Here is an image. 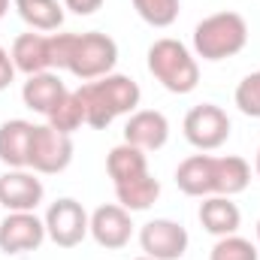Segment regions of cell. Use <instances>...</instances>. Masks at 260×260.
<instances>
[{
  "instance_id": "cell-13",
  "label": "cell",
  "mask_w": 260,
  "mask_h": 260,
  "mask_svg": "<svg viewBox=\"0 0 260 260\" xmlns=\"http://www.w3.org/2000/svg\"><path fill=\"white\" fill-rule=\"evenodd\" d=\"M176 185L188 197H215V157L191 154L176 167Z\"/></svg>"
},
{
  "instance_id": "cell-15",
  "label": "cell",
  "mask_w": 260,
  "mask_h": 260,
  "mask_svg": "<svg viewBox=\"0 0 260 260\" xmlns=\"http://www.w3.org/2000/svg\"><path fill=\"white\" fill-rule=\"evenodd\" d=\"M200 224L212 236H233L242 224V212L230 197H203L200 203Z\"/></svg>"
},
{
  "instance_id": "cell-29",
  "label": "cell",
  "mask_w": 260,
  "mask_h": 260,
  "mask_svg": "<svg viewBox=\"0 0 260 260\" xmlns=\"http://www.w3.org/2000/svg\"><path fill=\"white\" fill-rule=\"evenodd\" d=\"M254 170H257V176H260V151H257V164H254Z\"/></svg>"
},
{
  "instance_id": "cell-28",
  "label": "cell",
  "mask_w": 260,
  "mask_h": 260,
  "mask_svg": "<svg viewBox=\"0 0 260 260\" xmlns=\"http://www.w3.org/2000/svg\"><path fill=\"white\" fill-rule=\"evenodd\" d=\"M6 12H9V0H0V18H3Z\"/></svg>"
},
{
  "instance_id": "cell-10",
  "label": "cell",
  "mask_w": 260,
  "mask_h": 260,
  "mask_svg": "<svg viewBox=\"0 0 260 260\" xmlns=\"http://www.w3.org/2000/svg\"><path fill=\"white\" fill-rule=\"evenodd\" d=\"M88 233L94 236V242L106 251H118L124 248L133 236V221H130V212L118 203H106V206H97L91 212V227Z\"/></svg>"
},
{
  "instance_id": "cell-12",
  "label": "cell",
  "mask_w": 260,
  "mask_h": 260,
  "mask_svg": "<svg viewBox=\"0 0 260 260\" xmlns=\"http://www.w3.org/2000/svg\"><path fill=\"white\" fill-rule=\"evenodd\" d=\"M170 139V121L157 109H136L130 112L124 124V142L142 148V151H157Z\"/></svg>"
},
{
  "instance_id": "cell-9",
  "label": "cell",
  "mask_w": 260,
  "mask_h": 260,
  "mask_svg": "<svg viewBox=\"0 0 260 260\" xmlns=\"http://www.w3.org/2000/svg\"><path fill=\"white\" fill-rule=\"evenodd\" d=\"M46 242V221L34 212H9L0 218V251L3 254H27Z\"/></svg>"
},
{
  "instance_id": "cell-25",
  "label": "cell",
  "mask_w": 260,
  "mask_h": 260,
  "mask_svg": "<svg viewBox=\"0 0 260 260\" xmlns=\"http://www.w3.org/2000/svg\"><path fill=\"white\" fill-rule=\"evenodd\" d=\"M233 103L242 115L248 118H260V70L248 73L239 85H236V94H233Z\"/></svg>"
},
{
  "instance_id": "cell-8",
  "label": "cell",
  "mask_w": 260,
  "mask_h": 260,
  "mask_svg": "<svg viewBox=\"0 0 260 260\" xmlns=\"http://www.w3.org/2000/svg\"><path fill=\"white\" fill-rule=\"evenodd\" d=\"M139 245H142L145 257L182 260L185 251H188V245H191V236H188V230H185L179 221L154 218V221L142 224V230H139Z\"/></svg>"
},
{
  "instance_id": "cell-11",
  "label": "cell",
  "mask_w": 260,
  "mask_h": 260,
  "mask_svg": "<svg viewBox=\"0 0 260 260\" xmlns=\"http://www.w3.org/2000/svg\"><path fill=\"white\" fill-rule=\"evenodd\" d=\"M46 197L37 173L27 170H6L0 176V206L6 212H34Z\"/></svg>"
},
{
  "instance_id": "cell-30",
  "label": "cell",
  "mask_w": 260,
  "mask_h": 260,
  "mask_svg": "<svg viewBox=\"0 0 260 260\" xmlns=\"http://www.w3.org/2000/svg\"><path fill=\"white\" fill-rule=\"evenodd\" d=\"M133 260H154V257H145V254H142V257H133Z\"/></svg>"
},
{
  "instance_id": "cell-16",
  "label": "cell",
  "mask_w": 260,
  "mask_h": 260,
  "mask_svg": "<svg viewBox=\"0 0 260 260\" xmlns=\"http://www.w3.org/2000/svg\"><path fill=\"white\" fill-rule=\"evenodd\" d=\"M34 124L24 118H12L0 124V164L9 170H27Z\"/></svg>"
},
{
  "instance_id": "cell-14",
  "label": "cell",
  "mask_w": 260,
  "mask_h": 260,
  "mask_svg": "<svg viewBox=\"0 0 260 260\" xmlns=\"http://www.w3.org/2000/svg\"><path fill=\"white\" fill-rule=\"evenodd\" d=\"M67 97V85L61 82L58 73H37V76H27L24 88H21V100L27 109L40 112V115H49L61 100Z\"/></svg>"
},
{
  "instance_id": "cell-6",
  "label": "cell",
  "mask_w": 260,
  "mask_h": 260,
  "mask_svg": "<svg viewBox=\"0 0 260 260\" xmlns=\"http://www.w3.org/2000/svg\"><path fill=\"white\" fill-rule=\"evenodd\" d=\"M46 236L58 245V248H76L91 227V215L85 212V206L73 197H61L46 209Z\"/></svg>"
},
{
  "instance_id": "cell-19",
  "label": "cell",
  "mask_w": 260,
  "mask_h": 260,
  "mask_svg": "<svg viewBox=\"0 0 260 260\" xmlns=\"http://www.w3.org/2000/svg\"><path fill=\"white\" fill-rule=\"evenodd\" d=\"M251 182V167L239 154L215 157V194L218 197H236L242 194Z\"/></svg>"
},
{
  "instance_id": "cell-31",
  "label": "cell",
  "mask_w": 260,
  "mask_h": 260,
  "mask_svg": "<svg viewBox=\"0 0 260 260\" xmlns=\"http://www.w3.org/2000/svg\"><path fill=\"white\" fill-rule=\"evenodd\" d=\"M257 242H260V221H257Z\"/></svg>"
},
{
  "instance_id": "cell-21",
  "label": "cell",
  "mask_w": 260,
  "mask_h": 260,
  "mask_svg": "<svg viewBox=\"0 0 260 260\" xmlns=\"http://www.w3.org/2000/svg\"><path fill=\"white\" fill-rule=\"evenodd\" d=\"M115 197H118V206H124L127 212H145L157 203L160 197V182L145 173L133 182H124V185H115Z\"/></svg>"
},
{
  "instance_id": "cell-23",
  "label": "cell",
  "mask_w": 260,
  "mask_h": 260,
  "mask_svg": "<svg viewBox=\"0 0 260 260\" xmlns=\"http://www.w3.org/2000/svg\"><path fill=\"white\" fill-rule=\"evenodd\" d=\"M133 9L151 27H170L179 18L182 0H133Z\"/></svg>"
},
{
  "instance_id": "cell-7",
  "label": "cell",
  "mask_w": 260,
  "mask_h": 260,
  "mask_svg": "<svg viewBox=\"0 0 260 260\" xmlns=\"http://www.w3.org/2000/svg\"><path fill=\"white\" fill-rule=\"evenodd\" d=\"M185 139L200 148V151H215V148H221L227 139H230V118H227V112L221 109V106H215V103H200L194 106L188 115H185Z\"/></svg>"
},
{
  "instance_id": "cell-24",
  "label": "cell",
  "mask_w": 260,
  "mask_h": 260,
  "mask_svg": "<svg viewBox=\"0 0 260 260\" xmlns=\"http://www.w3.org/2000/svg\"><path fill=\"white\" fill-rule=\"evenodd\" d=\"M209 260H260V251L251 239H242V236H221L212 251H209Z\"/></svg>"
},
{
  "instance_id": "cell-17",
  "label": "cell",
  "mask_w": 260,
  "mask_h": 260,
  "mask_svg": "<svg viewBox=\"0 0 260 260\" xmlns=\"http://www.w3.org/2000/svg\"><path fill=\"white\" fill-rule=\"evenodd\" d=\"M12 64L21 70L24 76H37V73H49L52 70V55H49V37L46 34H18L12 43Z\"/></svg>"
},
{
  "instance_id": "cell-22",
  "label": "cell",
  "mask_w": 260,
  "mask_h": 260,
  "mask_svg": "<svg viewBox=\"0 0 260 260\" xmlns=\"http://www.w3.org/2000/svg\"><path fill=\"white\" fill-rule=\"evenodd\" d=\"M49 118V124L55 130H61V133H76V130L85 124V106H82V100H79V94L76 91H67V97L46 115Z\"/></svg>"
},
{
  "instance_id": "cell-1",
  "label": "cell",
  "mask_w": 260,
  "mask_h": 260,
  "mask_svg": "<svg viewBox=\"0 0 260 260\" xmlns=\"http://www.w3.org/2000/svg\"><path fill=\"white\" fill-rule=\"evenodd\" d=\"M76 94L85 106V124L94 130H106L118 115L136 112V106L142 100L139 85L121 73H109L94 82H82V88H76Z\"/></svg>"
},
{
  "instance_id": "cell-5",
  "label": "cell",
  "mask_w": 260,
  "mask_h": 260,
  "mask_svg": "<svg viewBox=\"0 0 260 260\" xmlns=\"http://www.w3.org/2000/svg\"><path fill=\"white\" fill-rule=\"evenodd\" d=\"M70 164H73V139H70V133H61L52 124H34L27 170L40 173V176H58Z\"/></svg>"
},
{
  "instance_id": "cell-26",
  "label": "cell",
  "mask_w": 260,
  "mask_h": 260,
  "mask_svg": "<svg viewBox=\"0 0 260 260\" xmlns=\"http://www.w3.org/2000/svg\"><path fill=\"white\" fill-rule=\"evenodd\" d=\"M12 82H15V64H12V55L0 46V91H6Z\"/></svg>"
},
{
  "instance_id": "cell-27",
  "label": "cell",
  "mask_w": 260,
  "mask_h": 260,
  "mask_svg": "<svg viewBox=\"0 0 260 260\" xmlns=\"http://www.w3.org/2000/svg\"><path fill=\"white\" fill-rule=\"evenodd\" d=\"M64 6L76 15H94L103 6V0H64Z\"/></svg>"
},
{
  "instance_id": "cell-4",
  "label": "cell",
  "mask_w": 260,
  "mask_h": 260,
  "mask_svg": "<svg viewBox=\"0 0 260 260\" xmlns=\"http://www.w3.org/2000/svg\"><path fill=\"white\" fill-rule=\"evenodd\" d=\"M118 64V46L112 37L100 34V30H88V34H73L70 40V55H67V73H73L82 82H94L109 76Z\"/></svg>"
},
{
  "instance_id": "cell-18",
  "label": "cell",
  "mask_w": 260,
  "mask_h": 260,
  "mask_svg": "<svg viewBox=\"0 0 260 260\" xmlns=\"http://www.w3.org/2000/svg\"><path fill=\"white\" fill-rule=\"evenodd\" d=\"M106 173L115 185H124V182H133L139 176L148 173V157L142 148L130 145V142H121L115 145L109 154H106Z\"/></svg>"
},
{
  "instance_id": "cell-2",
  "label": "cell",
  "mask_w": 260,
  "mask_h": 260,
  "mask_svg": "<svg viewBox=\"0 0 260 260\" xmlns=\"http://www.w3.org/2000/svg\"><path fill=\"white\" fill-rule=\"evenodd\" d=\"M148 73L170 91V94H191L200 85V64L191 49L173 37L154 40L145 55Z\"/></svg>"
},
{
  "instance_id": "cell-20",
  "label": "cell",
  "mask_w": 260,
  "mask_h": 260,
  "mask_svg": "<svg viewBox=\"0 0 260 260\" xmlns=\"http://www.w3.org/2000/svg\"><path fill=\"white\" fill-rule=\"evenodd\" d=\"M12 3L30 30L46 34V30H58L64 24V6L58 0H12Z\"/></svg>"
},
{
  "instance_id": "cell-3",
  "label": "cell",
  "mask_w": 260,
  "mask_h": 260,
  "mask_svg": "<svg viewBox=\"0 0 260 260\" xmlns=\"http://www.w3.org/2000/svg\"><path fill=\"white\" fill-rule=\"evenodd\" d=\"M248 46V21L239 12L206 15L194 27V52L203 61H227Z\"/></svg>"
}]
</instances>
